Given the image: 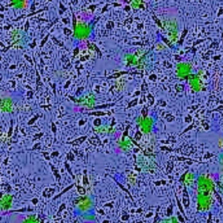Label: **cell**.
Instances as JSON below:
<instances>
[{
	"mask_svg": "<svg viewBox=\"0 0 223 223\" xmlns=\"http://www.w3.org/2000/svg\"><path fill=\"white\" fill-rule=\"evenodd\" d=\"M213 182L210 177L203 175L199 179L198 190L199 192L198 197L211 198V194L213 190Z\"/></svg>",
	"mask_w": 223,
	"mask_h": 223,
	"instance_id": "6da1fadb",
	"label": "cell"
}]
</instances>
